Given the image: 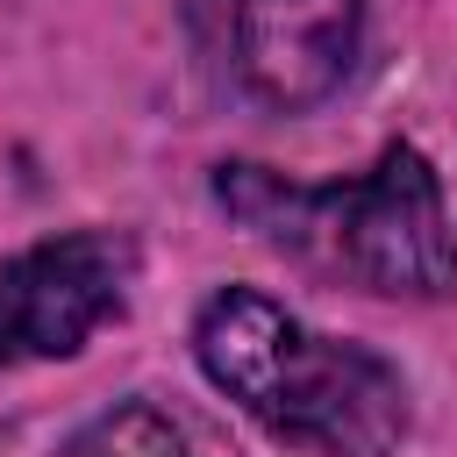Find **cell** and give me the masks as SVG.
Returning a JSON list of instances; mask_svg holds the SVG:
<instances>
[{
  "label": "cell",
  "mask_w": 457,
  "mask_h": 457,
  "mask_svg": "<svg viewBox=\"0 0 457 457\" xmlns=\"http://www.w3.org/2000/svg\"><path fill=\"white\" fill-rule=\"evenodd\" d=\"M193 357L264 436L300 457H393L407 378L350 336H321L257 286H221L193 321Z\"/></svg>",
  "instance_id": "1"
},
{
  "label": "cell",
  "mask_w": 457,
  "mask_h": 457,
  "mask_svg": "<svg viewBox=\"0 0 457 457\" xmlns=\"http://www.w3.org/2000/svg\"><path fill=\"white\" fill-rule=\"evenodd\" d=\"M214 200L257 228L264 243L357 278L386 300H443L457 293V228L443 207V179L414 143H386L364 179L293 186L264 164H221Z\"/></svg>",
  "instance_id": "2"
},
{
  "label": "cell",
  "mask_w": 457,
  "mask_h": 457,
  "mask_svg": "<svg viewBox=\"0 0 457 457\" xmlns=\"http://www.w3.org/2000/svg\"><path fill=\"white\" fill-rule=\"evenodd\" d=\"M136 243L121 228H71L0 264V364L79 357L93 328L129 307Z\"/></svg>",
  "instance_id": "3"
},
{
  "label": "cell",
  "mask_w": 457,
  "mask_h": 457,
  "mask_svg": "<svg viewBox=\"0 0 457 457\" xmlns=\"http://www.w3.org/2000/svg\"><path fill=\"white\" fill-rule=\"evenodd\" d=\"M357 36V0H236V71L278 114L321 107L350 79Z\"/></svg>",
  "instance_id": "4"
},
{
  "label": "cell",
  "mask_w": 457,
  "mask_h": 457,
  "mask_svg": "<svg viewBox=\"0 0 457 457\" xmlns=\"http://www.w3.org/2000/svg\"><path fill=\"white\" fill-rule=\"evenodd\" d=\"M57 457H186V443H179V428H171L157 407L121 400V407H107V414H93Z\"/></svg>",
  "instance_id": "5"
}]
</instances>
